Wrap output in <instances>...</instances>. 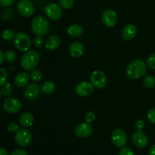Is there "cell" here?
Wrapping results in <instances>:
<instances>
[{
  "instance_id": "obj_1",
  "label": "cell",
  "mask_w": 155,
  "mask_h": 155,
  "mask_svg": "<svg viewBox=\"0 0 155 155\" xmlns=\"http://www.w3.org/2000/svg\"><path fill=\"white\" fill-rule=\"evenodd\" d=\"M147 72V65L141 59L132 61L127 67L126 74L131 79H139L145 76Z\"/></svg>"
},
{
  "instance_id": "obj_2",
  "label": "cell",
  "mask_w": 155,
  "mask_h": 155,
  "mask_svg": "<svg viewBox=\"0 0 155 155\" xmlns=\"http://www.w3.org/2000/svg\"><path fill=\"white\" fill-rule=\"evenodd\" d=\"M30 27L34 34L37 36H45L49 32L50 23L46 17L38 15L32 20Z\"/></svg>"
},
{
  "instance_id": "obj_3",
  "label": "cell",
  "mask_w": 155,
  "mask_h": 155,
  "mask_svg": "<svg viewBox=\"0 0 155 155\" xmlns=\"http://www.w3.org/2000/svg\"><path fill=\"white\" fill-rule=\"evenodd\" d=\"M39 62V55L35 50L25 52L21 57L20 63L21 67L26 71H33Z\"/></svg>"
},
{
  "instance_id": "obj_4",
  "label": "cell",
  "mask_w": 155,
  "mask_h": 155,
  "mask_svg": "<svg viewBox=\"0 0 155 155\" xmlns=\"http://www.w3.org/2000/svg\"><path fill=\"white\" fill-rule=\"evenodd\" d=\"M14 44L16 49H18L19 51L25 53L30 50L32 45V41L27 33L18 32L14 38Z\"/></svg>"
},
{
  "instance_id": "obj_5",
  "label": "cell",
  "mask_w": 155,
  "mask_h": 155,
  "mask_svg": "<svg viewBox=\"0 0 155 155\" xmlns=\"http://www.w3.org/2000/svg\"><path fill=\"white\" fill-rule=\"evenodd\" d=\"M32 133L30 131L27 129L26 128L20 129L18 132L15 133V141L18 145L21 147H27L31 143Z\"/></svg>"
},
{
  "instance_id": "obj_6",
  "label": "cell",
  "mask_w": 155,
  "mask_h": 155,
  "mask_svg": "<svg viewBox=\"0 0 155 155\" xmlns=\"http://www.w3.org/2000/svg\"><path fill=\"white\" fill-rule=\"evenodd\" d=\"M17 9L20 15L25 18L31 17L35 12V5L31 0H20Z\"/></svg>"
},
{
  "instance_id": "obj_7",
  "label": "cell",
  "mask_w": 155,
  "mask_h": 155,
  "mask_svg": "<svg viewBox=\"0 0 155 155\" xmlns=\"http://www.w3.org/2000/svg\"><path fill=\"white\" fill-rule=\"evenodd\" d=\"M90 82L94 88L97 89H102L107 85V79L104 72L95 70L90 74Z\"/></svg>"
},
{
  "instance_id": "obj_8",
  "label": "cell",
  "mask_w": 155,
  "mask_h": 155,
  "mask_svg": "<svg viewBox=\"0 0 155 155\" xmlns=\"http://www.w3.org/2000/svg\"><path fill=\"white\" fill-rule=\"evenodd\" d=\"M45 12L48 18L52 21H58L63 15V10L61 5L57 3L51 2L45 7Z\"/></svg>"
},
{
  "instance_id": "obj_9",
  "label": "cell",
  "mask_w": 155,
  "mask_h": 155,
  "mask_svg": "<svg viewBox=\"0 0 155 155\" xmlns=\"http://www.w3.org/2000/svg\"><path fill=\"white\" fill-rule=\"evenodd\" d=\"M41 88L36 83H30L26 86L24 91V98L28 101H33L40 96Z\"/></svg>"
},
{
  "instance_id": "obj_10",
  "label": "cell",
  "mask_w": 155,
  "mask_h": 155,
  "mask_svg": "<svg viewBox=\"0 0 155 155\" xmlns=\"http://www.w3.org/2000/svg\"><path fill=\"white\" fill-rule=\"evenodd\" d=\"M112 143L117 147H124L127 142V135L123 129H117L113 131L110 136Z\"/></svg>"
},
{
  "instance_id": "obj_11",
  "label": "cell",
  "mask_w": 155,
  "mask_h": 155,
  "mask_svg": "<svg viewBox=\"0 0 155 155\" xmlns=\"http://www.w3.org/2000/svg\"><path fill=\"white\" fill-rule=\"evenodd\" d=\"M101 21L107 27H112L117 21V14L113 9H106L101 15Z\"/></svg>"
},
{
  "instance_id": "obj_12",
  "label": "cell",
  "mask_w": 155,
  "mask_h": 155,
  "mask_svg": "<svg viewBox=\"0 0 155 155\" xmlns=\"http://www.w3.org/2000/svg\"><path fill=\"white\" fill-rule=\"evenodd\" d=\"M22 107V103L18 99L10 97L5 100L3 103V108L8 113H16L19 112Z\"/></svg>"
},
{
  "instance_id": "obj_13",
  "label": "cell",
  "mask_w": 155,
  "mask_h": 155,
  "mask_svg": "<svg viewBox=\"0 0 155 155\" xmlns=\"http://www.w3.org/2000/svg\"><path fill=\"white\" fill-rule=\"evenodd\" d=\"M93 132V129L89 123L83 122L77 125L74 129V133L78 138H85L90 136Z\"/></svg>"
},
{
  "instance_id": "obj_14",
  "label": "cell",
  "mask_w": 155,
  "mask_h": 155,
  "mask_svg": "<svg viewBox=\"0 0 155 155\" xmlns=\"http://www.w3.org/2000/svg\"><path fill=\"white\" fill-rule=\"evenodd\" d=\"M132 141L133 144L139 148H144L148 144V138L142 131H136L133 134Z\"/></svg>"
},
{
  "instance_id": "obj_15",
  "label": "cell",
  "mask_w": 155,
  "mask_h": 155,
  "mask_svg": "<svg viewBox=\"0 0 155 155\" xmlns=\"http://www.w3.org/2000/svg\"><path fill=\"white\" fill-rule=\"evenodd\" d=\"M94 91L93 85L89 81H82L77 85L75 92L80 97H88Z\"/></svg>"
},
{
  "instance_id": "obj_16",
  "label": "cell",
  "mask_w": 155,
  "mask_h": 155,
  "mask_svg": "<svg viewBox=\"0 0 155 155\" xmlns=\"http://www.w3.org/2000/svg\"><path fill=\"white\" fill-rule=\"evenodd\" d=\"M137 33V28L133 24H128L123 28L122 38L125 41H130L135 38Z\"/></svg>"
},
{
  "instance_id": "obj_17",
  "label": "cell",
  "mask_w": 155,
  "mask_h": 155,
  "mask_svg": "<svg viewBox=\"0 0 155 155\" xmlns=\"http://www.w3.org/2000/svg\"><path fill=\"white\" fill-rule=\"evenodd\" d=\"M70 54L74 58H79L83 55L84 52V46L79 41H74L70 46Z\"/></svg>"
},
{
  "instance_id": "obj_18",
  "label": "cell",
  "mask_w": 155,
  "mask_h": 155,
  "mask_svg": "<svg viewBox=\"0 0 155 155\" xmlns=\"http://www.w3.org/2000/svg\"><path fill=\"white\" fill-rule=\"evenodd\" d=\"M29 80H30V74L26 71H21L15 75L14 82L16 86L23 88L28 84Z\"/></svg>"
},
{
  "instance_id": "obj_19",
  "label": "cell",
  "mask_w": 155,
  "mask_h": 155,
  "mask_svg": "<svg viewBox=\"0 0 155 155\" xmlns=\"http://www.w3.org/2000/svg\"><path fill=\"white\" fill-rule=\"evenodd\" d=\"M60 45L61 39L57 35H51V36H48L45 42V48L50 51L57 50L60 46Z\"/></svg>"
},
{
  "instance_id": "obj_20",
  "label": "cell",
  "mask_w": 155,
  "mask_h": 155,
  "mask_svg": "<svg viewBox=\"0 0 155 155\" xmlns=\"http://www.w3.org/2000/svg\"><path fill=\"white\" fill-rule=\"evenodd\" d=\"M33 121H34V117L31 112H23L19 117V124L23 128L30 127L33 124Z\"/></svg>"
},
{
  "instance_id": "obj_21",
  "label": "cell",
  "mask_w": 155,
  "mask_h": 155,
  "mask_svg": "<svg viewBox=\"0 0 155 155\" xmlns=\"http://www.w3.org/2000/svg\"><path fill=\"white\" fill-rule=\"evenodd\" d=\"M67 32H68V35L70 36L77 38L79 37V36H81L83 34V33H84V29H83V27L82 26L77 24H74L68 27Z\"/></svg>"
},
{
  "instance_id": "obj_22",
  "label": "cell",
  "mask_w": 155,
  "mask_h": 155,
  "mask_svg": "<svg viewBox=\"0 0 155 155\" xmlns=\"http://www.w3.org/2000/svg\"><path fill=\"white\" fill-rule=\"evenodd\" d=\"M56 89V85L54 82L51 81H47L42 84L41 87V91L45 94H51L54 92Z\"/></svg>"
},
{
  "instance_id": "obj_23",
  "label": "cell",
  "mask_w": 155,
  "mask_h": 155,
  "mask_svg": "<svg viewBox=\"0 0 155 155\" xmlns=\"http://www.w3.org/2000/svg\"><path fill=\"white\" fill-rule=\"evenodd\" d=\"M144 86L147 88H152L155 85V78L153 74H148L143 79Z\"/></svg>"
},
{
  "instance_id": "obj_24",
  "label": "cell",
  "mask_w": 155,
  "mask_h": 155,
  "mask_svg": "<svg viewBox=\"0 0 155 155\" xmlns=\"http://www.w3.org/2000/svg\"><path fill=\"white\" fill-rule=\"evenodd\" d=\"M5 57V61L9 63H12L14 62L17 59V54L15 51L13 50H8L7 52H5V53L4 54Z\"/></svg>"
},
{
  "instance_id": "obj_25",
  "label": "cell",
  "mask_w": 155,
  "mask_h": 155,
  "mask_svg": "<svg viewBox=\"0 0 155 155\" xmlns=\"http://www.w3.org/2000/svg\"><path fill=\"white\" fill-rule=\"evenodd\" d=\"M16 33L12 29H6L2 32V38L5 41H10L15 38Z\"/></svg>"
},
{
  "instance_id": "obj_26",
  "label": "cell",
  "mask_w": 155,
  "mask_h": 155,
  "mask_svg": "<svg viewBox=\"0 0 155 155\" xmlns=\"http://www.w3.org/2000/svg\"><path fill=\"white\" fill-rule=\"evenodd\" d=\"M30 77L33 81L35 82H39L42 80V74L39 69H33V71H31L30 74Z\"/></svg>"
},
{
  "instance_id": "obj_27",
  "label": "cell",
  "mask_w": 155,
  "mask_h": 155,
  "mask_svg": "<svg viewBox=\"0 0 155 155\" xmlns=\"http://www.w3.org/2000/svg\"><path fill=\"white\" fill-rule=\"evenodd\" d=\"M1 92L5 97H9L12 94V87L9 82H7L2 87Z\"/></svg>"
},
{
  "instance_id": "obj_28",
  "label": "cell",
  "mask_w": 155,
  "mask_h": 155,
  "mask_svg": "<svg viewBox=\"0 0 155 155\" xmlns=\"http://www.w3.org/2000/svg\"><path fill=\"white\" fill-rule=\"evenodd\" d=\"M8 81V73L5 68L0 67V87L7 83Z\"/></svg>"
},
{
  "instance_id": "obj_29",
  "label": "cell",
  "mask_w": 155,
  "mask_h": 155,
  "mask_svg": "<svg viewBox=\"0 0 155 155\" xmlns=\"http://www.w3.org/2000/svg\"><path fill=\"white\" fill-rule=\"evenodd\" d=\"M146 65L151 69H155V53H151L146 59Z\"/></svg>"
},
{
  "instance_id": "obj_30",
  "label": "cell",
  "mask_w": 155,
  "mask_h": 155,
  "mask_svg": "<svg viewBox=\"0 0 155 155\" xmlns=\"http://www.w3.org/2000/svg\"><path fill=\"white\" fill-rule=\"evenodd\" d=\"M61 7L63 8L64 9H71L74 6V0H59Z\"/></svg>"
},
{
  "instance_id": "obj_31",
  "label": "cell",
  "mask_w": 155,
  "mask_h": 155,
  "mask_svg": "<svg viewBox=\"0 0 155 155\" xmlns=\"http://www.w3.org/2000/svg\"><path fill=\"white\" fill-rule=\"evenodd\" d=\"M43 36H36V37L33 39V44L34 46V47L37 49H40L41 47L43 46L44 44V40H43Z\"/></svg>"
},
{
  "instance_id": "obj_32",
  "label": "cell",
  "mask_w": 155,
  "mask_h": 155,
  "mask_svg": "<svg viewBox=\"0 0 155 155\" xmlns=\"http://www.w3.org/2000/svg\"><path fill=\"white\" fill-rule=\"evenodd\" d=\"M147 118L150 122L155 125V108L152 107L148 109L147 112Z\"/></svg>"
},
{
  "instance_id": "obj_33",
  "label": "cell",
  "mask_w": 155,
  "mask_h": 155,
  "mask_svg": "<svg viewBox=\"0 0 155 155\" xmlns=\"http://www.w3.org/2000/svg\"><path fill=\"white\" fill-rule=\"evenodd\" d=\"M95 118H96L95 114L92 111H89V112H87L84 116L86 122L89 123V124H90L91 122H94V120L95 119Z\"/></svg>"
},
{
  "instance_id": "obj_34",
  "label": "cell",
  "mask_w": 155,
  "mask_h": 155,
  "mask_svg": "<svg viewBox=\"0 0 155 155\" xmlns=\"http://www.w3.org/2000/svg\"><path fill=\"white\" fill-rule=\"evenodd\" d=\"M8 129L10 132H12V133H16L18 130H19V126L15 122H12L9 123L8 126Z\"/></svg>"
},
{
  "instance_id": "obj_35",
  "label": "cell",
  "mask_w": 155,
  "mask_h": 155,
  "mask_svg": "<svg viewBox=\"0 0 155 155\" xmlns=\"http://www.w3.org/2000/svg\"><path fill=\"white\" fill-rule=\"evenodd\" d=\"M119 155H134V153H133V151L131 150V148L127 147H124L120 150Z\"/></svg>"
},
{
  "instance_id": "obj_36",
  "label": "cell",
  "mask_w": 155,
  "mask_h": 155,
  "mask_svg": "<svg viewBox=\"0 0 155 155\" xmlns=\"http://www.w3.org/2000/svg\"><path fill=\"white\" fill-rule=\"evenodd\" d=\"M145 123L142 119H138L135 123V127L137 129V131H142V129L145 128Z\"/></svg>"
},
{
  "instance_id": "obj_37",
  "label": "cell",
  "mask_w": 155,
  "mask_h": 155,
  "mask_svg": "<svg viewBox=\"0 0 155 155\" xmlns=\"http://www.w3.org/2000/svg\"><path fill=\"white\" fill-rule=\"evenodd\" d=\"M15 2V0H0V6L7 8L12 5Z\"/></svg>"
},
{
  "instance_id": "obj_38",
  "label": "cell",
  "mask_w": 155,
  "mask_h": 155,
  "mask_svg": "<svg viewBox=\"0 0 155 155\" xmlns=\"http://www.w3.org/2000/svg\"><path fill=\"white\" fill-rule=\"evenodd\" d=\"M12 10H11V9H6V10H4V12H2V18H4V19L7 20V19H9V18H11L12 17Z\"/></svg>"
},
{
  "instance_id": "obj_39",
  "label": "cell",
  "mask_w": 155,
  "mask_h": 155,
  "mask_svg": "<svg viewBox=\"0 0 155 155\" xmlns=\"http://www.w3.org/2000/svg\"><path fill=\"white\" fill-rule=\"evenodd\" d=\"M11 155H28L27 152L24 149H16L14 151H12V153H11Z\"/></svg>"
},
{
  "instance_id": "obj_40",
  "label": "cell",
  "mask_w": 155,
  "mask_h": 155,
  "mask_svg": "<svg viewBox=\"0 0 155 155\" xmlns=\"http://www.w3.org/2000/svg\"><path fill=\"white\" fill-rule=\"evenodd\" d=\"M0 155H8V153L5 148L0 147Z\"/></svg>"
},
{
  "instance_id": "obj_41",
  "label": "cell",
  "mask_w": 155,
  "mask_h": 155,
  "mask_svg": "<svg viewBox=\"0 0 155 155\" xmlns=\"http://www.w3.org/2000/svg\"><path fill=\"white\" fill-rule=\"evenodd\" d=\"M149 155H155V144L150 148Z\"/></svg>"
},
{
  "instance_id": "obj_42",
  "label": "cell",
  "mask_w": 155,
  "mask_h": 155,
  "mask_svg": "<svg viewBox=\"0 0 155 155\" xmlns=\"http://www.w3.org/2000/svg\"><path fill=\"white\" fill-rule=\"evenodd\" d=\"M5 61V57H4V54L2 53V52L0 50V65H2V64Z\"/></svg>"
},
{
  "instance_id": "obj_43",
  "label": "cell",
  "mask_w": 155,
  "mask_h": 155,
  "mask_svg": "<svg viewBox=\"0 0 155 155\" xmlns=\"http://www.w3.org/2000/svg\"><path fill=\"white\" fill-rule=\"evenodd\" d=\"M1 97H2V92H1V90H0V99H1Z\"/></svg>"
}]
</instances>
